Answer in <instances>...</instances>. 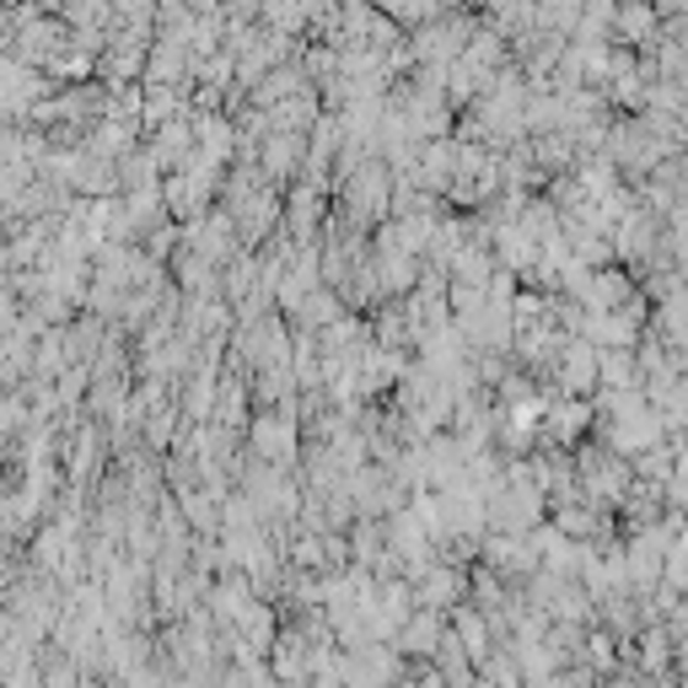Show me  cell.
<instances>
[{"mask_svg":"<svg viewBox=\"0 0 688 688\" xmlns=\"http://www.w3.org/2000/svg\"><path fill=\"white\" fill-rule=\"evenodd\" d=\"M254 446L263 452V457H285V452H291V426H280V420H258Z\"/></svg>","mask_w":688,"mask_h":688,"instance_id":"obj_1","label":"cell"},{"mask_svg":"<svg viewBox=\"0 0 688 688\" xmlns=\"http://www.w3.org/2000/svg\"><path fill=\"white\" fill-rule=\"evenodd\" d=\"M398 640H404L409 651H435V640H441V635H435V618H430V613H415V618L398 629Z\"/></svg>","mask_w":688,"mask_h":688,"instance_id":"obj_2","label":"cell"}]
</instances>
